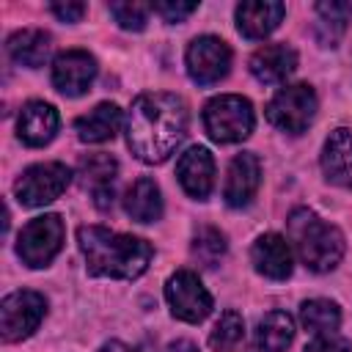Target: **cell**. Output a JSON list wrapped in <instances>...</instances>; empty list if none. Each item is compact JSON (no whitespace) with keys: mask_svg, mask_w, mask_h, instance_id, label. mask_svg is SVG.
I'll list each match as a JSON object with an SVG mask.
<instances>
[{"mask_svg":"<svg viewBox=\"0 0 352 352\" xmlns=\"http://www.w3.org/2000/svg\"><path fill=\"white\" fill-rule=\"evenodd\" d=\"M187 132V107L176 94H143L126 116V143L148 165L165 162Z\"/></svg>","mask_w":352,"mask_h":352,"instance_id":"6da1fadb","label":"cell"},{"mask_svg":"<svg viewBox=\"0 0 352 352\" xmlns=\"http://www.w3.org/2000/svg\"><path fill=\"white\" fill-rule=\"evenodd\" d=\"M85 267L96 278H121L132 280L146 272L151 261V245L132 234H118L104 226H82L77 231Z\"/></svg>","mask_w":352,"mask_h":352,"instance_id":"7a4b0ae2","label":"cell"},{"mask_svg":"<svg viewBox=\"0 0 352 352\" xmlns=\"http://www.w3.org/2000/svg\"><path fill=\"white\" fill-rule=\"evenodd\" d=\"M289 236L294 239L302 264L314 272H330L344 256L341 231L322 223L311 209H294L289 214Z\"/></svg>","mask_w":352,"mask_h":352,"instance_id":"3957f363","label":"cell"},{"mask_svg":"<svg viewBox=\"0 0 352 352\" xmlns=\"http://www.w3.org/2000/svg\"><path fill=\"white\" fill-rule=\"evenodd\" d=\"M256 116L248 99L236 94H223L214 96L204 107V126L212 140L217 143H239L253 132Z\"/></svg>","mask_w":352,"mask_h":352,"instance_id":"277c9868","label":"cell"},{"mask_svg":"<svg viewBox=\"0 0 352 352\" xmlns=\"http://www.w3.org/2000/svg\"><path fill=\"white\" fill-rule=\"evenodd\" d=\"M314 116H316V94L305 82L280 88L267 107L270 124H275L280 132H289V135L305 132Z\"/></svg>","mask_w":352,"mask_h":352,"instance_id":"5b68a950","label":"cell"},{"mask_svg":"<svg viewBox=\"0 0 352 352\" xmlns=\"http://www.w3.org/2000/svg\"><path fill=\"white\" fill-rule=\"evenodd\" d=\"M63 234H66V228H63V220L58 214L33 217L19 231L16 253L28 267H47L58 256V250L63 245Z\"/></svg>","mask_w":352,"mask_h":352,"instance_id":"8992f818","label":"cell"},{"mask_svg":"<svg viewBox=\"0 0 352 352\" xmlns=\"http://www.w3.org/2000/svg\"><path fill=\"white\" fill-rule=\"evenodd\" d=\"M72 182V170L63 162H38L30 165L14 184L16 201L25 206H44L55 201Z\"/></svg>","mask_w":352,"mask_h":352,"instance_id":"52a82bcc","label":"cell"},{"mask_svg":"<svg viewBox=\"0 0 352 352\" xmlns=\"http://www.w3.org/2000/svg\"><path fill=\"white\" fill-rule=\"evenodd\" d=\"M165 300L173 311V316L184 322H201L212 311V294L201 283V278L190 270H179L165 283Z\"/></svg>","mask_w":352,"mask_h":352,"instance_id":"ba28073f","label":"cell"},{"mask_svg":"<svg viewBox=\"0 0 352 352\" xmlns=\"http://www.w3.org/2000/svg\"><path fill=\"white\" fill-rule=\"evenodd\" d=\"M44 297L38 292L30 289H19L14 294H8L0 305V330L6 341H22L28 338L38 322L44 319Z\"/></svg>","mask_w":352,"mask_h":352,"instance_id":"9c48e42d","label":"cell"},{"mask_svg":"<svg viewBox=\"0 0 352 352\" xmlns=\"http://www.w3.org/2000/svg\"><path fill=\"white\" fill-rule=\"evenodd\" d=\"M231 69V50L217 36H198L187 47V72L198 85L220 82Z\"/></svg>","mask_w":352,"mask_h":352,"instance_id":"30bf717a","label":"cell"},{"mask_svg":"<svg viewBox=\"0 0 352 352\" xmlns=\"http://www.w3.org/2000/svg\"><path fill=\"white\" fill-rule=\"evenodd\" d=\"M96 77V60L85 50H66L52 63V82L63 96H80Z\"/></svg>","mask_w":352,"mask_h":352,"instance_id":"8fae6325","label":"cell"},{"mask_svg":"<svg viewBox=\"0 0 352 352\" xmlns=\"http://www.w3.org/2000/svg\"><path fill=\"white\" fill-rule=\"evenodd\" d=\"M176 176H179V182H182V187L190 198L204 201L212 192V184H214V160H212V154L204 146H190L176 162Z\"/></svg>","mask_w":352,"mask_h":352,"instance_id":"7c38bea8","label":"cell"},{"mask_svg":"<svg viewBox=\"0 0 352 352\" xmlns=\"http://www.w3.org/2000/svg\"><path fill=\"white\" fill-rule=\"evenodd\" d=\"M258 184H261V162L256 160V154H250V151L236 154L228 165L223 198L228 206H248L250 198L256 195Z\"/></svg>","mask_w":352,"mask_h":352,"instance_id":"4fadbf2b","label":"cell"},{"mask_svg":"<svg viewBox=\"0 0 352 352\" xmlns=\"http://www.w3.org/2000/svg\"><path fill=\"white\" fill-rule=\"evenodd\" d=\"M286 14L283 3L275 0H248L236 6V28L245 38H264L270 36Z\"/></svg>","mask_w":352,"mask_h":352,"instance_id":"5bb4252c","label":"cell"},{"mask_svg":"<svg viewBox=\"0 0 352 352\" xmlns=\"http://www.w3.org/2000/svg\"><path fill=\"white\" fill-rule=\"evenodd\" d=\"M58 124H60L58 110L50 102L33 99V102H28L22 107V113L16 118V132L28 146H44V143H50L55 138Z\"/></svg>","mask_w":352,"mask_h":352,"instance_id":"9a60e30c","label":"cell"},{"mask_svg":"<svg viewBox=\"0 0 352 352\" xmlns=\"http://www.w3.org/2000/svg\"><path fill=\"white\" fill-rule=\"evenodd\" d=\"M256 272L272 280H283L292 275V248L280 234H261L250 250Z\"/></svg>","mask_w":352,"mask_h":352,"instance_id":"2e32d148","label":"cell"},{"mask_svg":"<svg viewBox=\"0 0 352 352\" xmlns=\"http://www.w3.org/2000/svg\"><path fill=\"white\" fill-rule=\"evenodd\" d=\"M294 69H297V52L289 44H264L250 58V72L264 85L283 82Z\"/></svg>","mask_w":352,"mask_h":352,"instance_id":"e0dca14e","label":"cell"},{"mask_svg":"<svg viewBox=\"0 0 352 352\" xmlns=\"http://www.w3.org/2000/svg\"><path fill=\"white\" fill-rule=\"evenodd\" d=\"M322 170L333 184L352 190V129L330 132L322 148Z\"/></svg>","mask_w":352,"mask_h":352,"instance_id":"ac0fdd59","label":"cell"},{"mask_svg":"<svg viewBox=\"0 0 352 352\" xmlns=\"http://www.w3.org/2000/svg\"><path fill=\"white\" fill-rule=\"evenodd\" d=\"M116 160L110 154H88L80 160V176H82V184L91 187L94 192V204L99 209H110L113 206V182H116Z\"/></svg>","mask_w":352,"mask_h":352,"instance_id":"d6986e66","label":"cell"},{"mask_svg":"<svg viewBox=\"0 0 352 352\" xmlns=\"http://www.w3.org/2000/svg\"><path fill=\"white\" fill-rule=\"evenodd\" d=\"M118 126H121V110L113 102H102V104H96L94 110H88L85 116H80L74 121L77 138L82 143H104V140H113L116 132H118Z\"/></svg>","mask_w":352,"mask_h":352,"instance_id":"ffe728a7","label":"cell"},{"mask_svg":"<svg viewBox=\"0 0 352 352\" xmlns=\"http://www.w3.org/2000/svg\"><path fill=\"white\" fill-rule=\"evenodd\" d=\"M124 209L138 223H154V220H160V214H162V195H160L157 182L154 179H146V176L138 179L126 190Z\"/></svg>","mask_w":352,"mask_h":352,"instance_id":"44dd1931","label":"cell"},{"mask_svg":"<svg viewBox=\"0 0 352 352\" xmlns=\"http://www.w3.org/2000/svg\"><path fill=\"white\" fill-rule=\"evenodd\" d=\"M8 55L28 69H38L44 66L47 55H50V33L38 30V28H28L19 30L8 38Z\"/></svg>","mask_w":352,"mask_h":352,"instance_id":"7402d4cb","label":"cell"},{"mask_svg":"<svg viewBox=\"0 0 352 352\" xmlns=\"http://www.w3.org/2000/svg\"><path fill=\"white\" fill-rule=\"evenodd\" d=\"M292 341H294V322L283 311H270L256 327L258 352H286Z\"/></svg>","mask_w":352,"mask_h":352,"instance_id":"603a6c76","label":"cell"},{"mask_svg":"<svg viewBox=\"0 0 352 352\" xmlns=\"http://www.w3.org/2000/svg\"><path fill=\"white\" fill-rule=\"evenodd\" d=\"M300 322L305 330L316 333V336H324V333H333L338 324H341V311L333 300H305L302 308H300Z\"/></svg>","mask_w":352,"mask_h":352,"instance_id":"cb8c5ba5","label":"cell"},{"mask_svg":"<svg viewBox=\"0 0 352 352\" xmlns=\"http://www.w3.org/2000/svg\"><path fill=\"white\" fill-rule=\"evenodd\" d=\"M245 338V322L236 311H223L209 333V346L214 352H234Z\"/></svg>","mask_w":352,"mask_h":352,"instance_id":"d4e9b609","label":"cell"},{"mask_svg":"<svg viewBox=\"0 0 352 352\" xmlns=\"http://www.w3.org/2000/svg\"><path fill=\"white\" fill-rule=\"evenodd\" d=\"M226 253V236L212 228V226H204L195 231L192 236V256L204 264V267H214Z\"/></svg>","mask_w":352,"mask_h":352,"instance_id":"484cf974","label":"cell"},{"mask_svg":"<svg viewBox=\"0 0 352 352\" xmlns=\"http://www.w3.org/2000/svg\"><path fill=\"white\" fill-rule=\"evenodd\" d=\"M110 14L124 30H143L146 19L151 14V6L143 3H110Z\"/></svg>","mask_w":352,"mask_h":352,"instance_id":"4316f807","label":"cell"},{"mask_svg":"<svg viewBox=\"0 0 352 352\" xmlns=\"http://www.w3.org/2000/svg\"><path fill=\"white\" fill-rule=\"evenodd\" d=\"M305 352H352V344L336 333H324V336H316L305 346Z\"/></svg>","mask_w":352,"mask_h":352,"instance_id":"83f0119b","label":"cell"},{"mask_svg":"<svg viewBox=\"0 0 352 352\" xmlns=\"http://www.w3.org/2000/svg\"><path fill=\"white\" fill-rule=\"evenodd\" d=\"M195 8H198L195 3H154V6H151V11H157L165 22H182V19H187Z\"/></svg>","mask_w":352,"mask_h":352,"instance_id":"f1b7e54d","label":"cell"},{"mask_svg":"<svg viewBox=\"0 0 352 352\" xmlns=\"http://www.w3.org/2000/svg\"><path fill=\"white\" fill-rule=\"evenodd\" d=\"M50 11L63 22H77L85 14V3H52Z\"/></svg>","mask_w":352,"mask_h":352,"instance_id":"f546056e","label":"cell"},{"mask_svg":"<svg viewBox=\"0 0 352 352\" xmlns=\"http://www.w3.org/2000/svg\"><path fill=\"white\" fill-rule=\"evenodd\" d=\"M165 352H198V346H195L192 341H187V338H176V341L168 344Z\"/></svg>","mask_w":352,"mask_h":352,"instance_id":"4dcf8cb0","label":"cell"},{"mask_svg":"<svg viewBox=\"0 0 352 352\" xmlns=\"http://www.w3.org/2000/svg\"><path fill=\"white\" fill-rule=\"evenodd\" d=\"M102 352H126V349H124V346H121L118 341H113V344H107V346H104Z\"/></svg>","mask_w":352,"mask_h":352,"instance_id":"1f68e13d","label":"cell"},{"mask_svg":"<svg viewBox=\"0 0 352 352\" xmlns=\"http://www.w3.org/2000/svg\"><path fill=\"white\" fill-rule=\"evenodd\" d=\"M346 8H349V14H352V3H346Z\"/></svg>","mask_w":352,"mask_h":352,"instance_id":"d6a6232c","label":"cell"}]
</instances>
